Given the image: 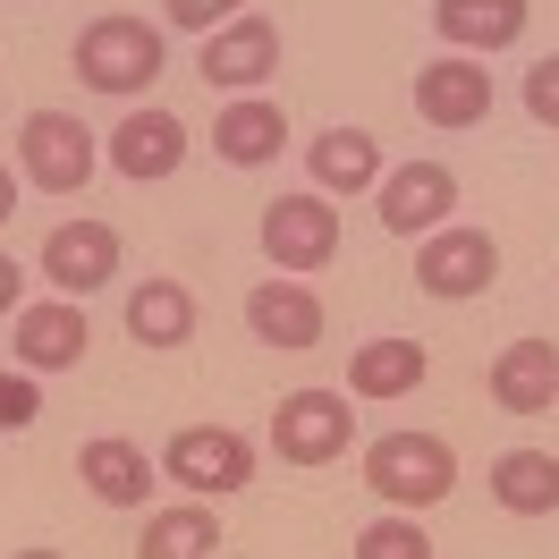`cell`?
Instances as JSON below:
<instances>
[{
  "label": "cell",
  "instance_id": "6da1fadb",
  "mask_svg": "<svg viewBox=\"0 0 559 559\" xmlns=\"http://www.w3.org/2000/svg\"><path fill=\"white\" fill-rule=\"evenodd\" d=\"M365 491L382 500V509H441L457 491V450L441 432H382V441H365Z\"/></svg>",
  "mask_w": 559,
  "mask_h": 559
},
{
  "label": "cell",
  "instance_id": "f1b7e54d",
  "mask_svg": "<svg viewBox=\"0 0 559 559\" xmlns=\"http://www.w3.org/2000/svg\"><path fill=\"white\" fill-rule=\"evenodd\" d=\"M9 212H17V170L0 162V221H9Z\"/></svg>",
  "mask_w": 559,
  "mask_h": 559
},
{
  "label": "cell",
  "instance_id": "2e32d148",
  "mask_svg": "<svg viewBox=\"0 0 559 559\" xmlns=\"http://www.w3.org/2000/svg\"><path fill=\"white\" fill-rule=\"evenodd\" d=\"M525 0H432V35L466 51V60H491V51H509L525 35Z\"/></svg>",
  "mask_w": 559,
  "mask_h": 559
},
{
  "label": "cell",
  "instance_id": "ffe728a7",
  "mask_svg": "<svg viewBox=\"0 0 559 559\" xmlns=\"http://www.w3.org/2000/svg\"><path fill=\"white\" fill-rule=\"evenodd\" d=\"M128 340H136V348H187V340H195L187 280H136V288H128Z\"/></svg>",
  "mask_w": 559,
  "mask_h": 559
},
{
  "label": "cell",
  "instance_id": "83f0119b",
  "mask_svg": "<svg viewBox=\"0 0 559 559\" xmlns=\"http://www.w3.org/2000/svg\"><path fill=\"white\" fill-rule=\"evenodd\" d=\"M26 306V272H17V254H0V322Z\"/></svg>",
  "mask_w": 559,
  "mask_h": 559
},
{
  "label": "cell",
  "instance_id": "5b68a950",
  "mask_svg": "<svg viewBox=\"0 0 559 559\" xmlns=\"http://www.w3.org/2000/svg\"><path fill=\"white\" fill-rule=\"evenodd\" d=\"M263 254H272V272H288V280L331 272V263H340V212H331V195L306 187V195L263 204Z\"/></svg>",
  "mask_w": 559,
  "mask_h": 559
},
{
  "label": "cell",
  "instance_id": "7a4b0ae2",
  "mask_svg": "<svg viewBox=\"0 0 559 559\" xmlns=\"http://www.w3.org/2000/svg\"><path fill=\"white\" fill-rule=\"evenodd\" d=\"M162 60H170L162 26H144L128 9H103V17L76 35V76H85L94 94H144V85L162 76Z\"/></svg>",
  "mask_w": 559,
  "mask_h": 559
},
{
  "label": "cell",
  "instance_id": "ac0fdd59",
  "mask_svg": "<svg viewBox=\"0 0 559 559\" xmlns=\"http://www.w3.org/2000/svg\"><path fill=\"white\" fill-rule=\"evenodd\" d=\"M280 144H288V110L263 103V94H238V103L212 119V153H221L229 170H263Z\"/></svg>",
  "mask_w": 559,
  "mask_h": 559
},
{
  "label": "cell",
  "instance_id": "9a60e30c",
  "mask_svg": "<svg viewBox=\"0 0 559 559\" xmlns=\"http://www.w3.org/2000/svg\"><path fill=\"white\" fill-rule=\"evenodd\" d=\"M491 407L500 416H551V399H559V348L551 340H509V348L491 356Z\"/></svg>",
  "mask_w": 559,
  "mask_h": 559
},
{
  "label": "cell",
  "instance_id": "52a82bcc",
  "mask_svg": "<svg viewBox=\"0 0 559 559\" xmlns=\"http://www.w3.org/2000/svg\"><path fill=\"white\" fill-rule=\"evenodd\" d=\"M491 280H500V246H491V229L441 221V229L416 246V288H424V297H441V306H466V297H484Z\"/></svg>",
  "mask_w": 559,
  "mask_h": 559
},
{
  "label": "cell",
  "instance_id": "d4e9b609",
  "mask_svg": "<svg viewBox=\"0 0 559 559\" xmlns=\"http://www.w3.org/2000/svg\"><path fill=\"white\" fill-rule=\"evenodd\" d=\"M26 424H43V382L17 365V373H0V432H26Z\"/></svg>",
  "mask_w": 559,
  "mask_h": 559
},
{
  "label": "cell",
  "instance_id": "484cf974",
  "mask_svg": "<svg viewBox=\"0 0 559 559\" xmlns=\"http://www.w3.org/2000/svg\"><path fill=\"white\" fill-rule=\"evenodd\" d=\"M525 110H534V128H559V51L525 69Z\"/></svg>",
  "mask_w": 559,
  "mask_h": 559
},
{
  "label": "cell",
  "instance_id": "7c38bea8",
  "mask_svg": "<svg viewBox=\"0 0 559 559\" xmlns=\"http://www.w3.org/2000/svg\"><path fill=\"white\" fill-rule=\"evenodd\" d=\"M119 178H136V187H153V178H170L178 162H187V119L178 110H162V103H144V110H128L119 128H110V153H103Z\"/></svg>",
  "mask_w": 559,
  "mask_h": 559
},
{
  "label": "cell",
  "instance_id": "7402d4cb",
  "mask_svg": "<svg viewBox=\"0 0 559 559\" xmlns=\"http://www.w3.org/2000/svg\"><path fill=\"white\" fill-rule=\"evenodd\" d=\"M424 373H432L424 340H365L348 356V399H407Z\"/></svg>",
  "mask_w": 559,
  "mask_h": 559
},
{
  "label": "cell",
  "instance_id": "9c48e42d",
  "mask_svg": "<svg viewBox=\"0 0 559 559\" xmlns=\"http://www.w3.org/2000/svg\"><path fill=\"white\" fill-rule=\"evenodd\" d=\"M43 280H51V297H94L119 280V229L110 221H60L51 238H43Z\"/></svg>",
  "mask_w": 559,
  "mask_h": 559
},
{
  "label": "cell",
  "instance_id": "277c9868",
  "mask_svg": "<svg viewBox=\"0 0 559 559\" xmlns=\"http://www.w3.org/2000/svg\"><path fill=\"white\" fill-rule=\"evenodd\" d=\"M162 475L187 500H229V491L254 484V441H246L238 424H187V432H170V450H162Z\"/></svg>",
  "mask_w": 559,
  "mask_h": 559
},
{
  "label": "cell",
  "instance_id": "ba28073f",
  "mask_svg": "<svg viewBox=\"0 0 559 559\" xmlns=\"http://www.w3.org/2000/svg\"><path fill=\"white\" fill-rule=\"evenodd\" d=\"M373 204H382L390 238H432V229L457 212V170L450 162H399V170H382Z\"/></svg>",
  "mask_w": 559,
  "mask_h": 559
},
{
  "label": "cell",
  "instance_id": "4fadbf2b",
  "mask_svg": "<svg viewBox=\"0 0 559 559\" xmlns=\"http://www.w3.org/2000/svg\"><path fill=\"white\" fill-rule=\"evenodd\" d=\"M246 331L263 340V348H280V356H306L322 340V297L306 288V280H254L246 288Z\"/></svg>",
  "mask_w": 559,
  "mask_h": 559
},
{
  "label": "cell",
  "instance_id": "d6986e66",
  "mask_svg": "<svg viewBox=\"0 0 559 559\" xmlns=\"http://www.w3.org/2000/svg\"><path fill=\"white\" fill-rule=\"evenodd\" d=\"M306 170H314L322 195H365V187H382V144L365 128H322L306 144Z\"/></svg>",
  "mask_w": 559,
  "mask_h": 559
},
{
  "label": "cell",
  "instance_id": "8992f818",
  "mask_svg": "<svg viewBox=\"0 0 559 559\" xmlns=\"http://www.w3.org/2000/svg\"><path fill=\"white\" fill-rule=\"evenodd\" d=\"M356 441V416H348V390H288L272 407V450L280 466H340Z\"/></svg>",
  "mask_w": 559,
  "mask_h": 559
},
{
  "label": "cell",
  "instance_id": "e0dca14e",
  "mask_svg": "<svg viewBox=\"0 0 559 559\" xmlns=\"http://www.w3.org/2000/svg\"><path fill=\"white\" fill-rule=\"evenodd\" d=\"M76 484L94 491L103 509H144V491H153V457H144V441H128V432H103V441L76 450Z\"/></svg>",
  "mask_w": 559,
  "mask_h": 559
},
{
  "label": "cell",
  "instance_id": "5bb4252c",
  "mask_svg": "<svg viewBox=\"0 0 559 559\" xmlns=\"http://www.w3.org/2000/svg\"><path fill=\"white\" fill-rule=\"evenodd\" d=\"M9 331H17V365H26V373H69L76 356L94 348V331H85V314H76V297H35V306L9 314Z\"/></svg>",
  "mask_w": 559,
  "mask_h": 559
},
{
  "label": "cell",
  "instance_id": "603a6c76",
  "mask_svg": "<svg viewBox=\"0 0 559 559\" xmlns=\"http://www.w3.org/2000/svg\"><path fill=\"white\" fill-rule=\"evenodd\" d=\"M221 551V518L204 500H178V509H153L136 534V559H212Z\"/></svg>",
  "mask_w": 559,
  "mask_h": 559
},
{
  "label": "cell",
  "instance_id": "44dd1931",
  "mask_svg": "<svg viewBox=\"0 0 559 559\" xmlns=\"http://www.w3.org/2000/svg\"><path fill=\"white\" fill-rule=\"evenodd\" d=\"M491 500L509 518H559V457L551 450H500L491 457Z\"/></svg>",
  "mask_w": 559,
  "mask_h": 559
},
{
  "label": "cell",
  "instance_id": "4316f807",
  "mask_svg": "<svg viewBox=\"0 0 559 559\" xmlns=\"http://www.w3.org/2000/svg\"><path fill=\"white\" fill-rule=\"evenodd\" d=\"M170 9V26H187V35H212V26H229L246 0H162Z\"/></svg>",
  "mask_w": 559,
  "mask_h": 559
},
{
  "label": "cell",
  "instance_id": "8fae6325",
  "mask_svg": "<svg viewBox=\"0 0 559 559\" xmlns=\"http://www.w3.org/2000/svg\"><path fill=\"white\" fill-rule=\"evenodd\" d=\"M416 119H424V128H484V119H491L484 60H466V51L424 60V69H416Z\"/></svg>",
  "mask_w": 559,
  "mask_h": 559
},
{
  "label": "cell",
  "instance_id": "f546056e",
  "mask_svg": "<svg viewBox=\"0 0 559 559\" xmlns=\"http://www.w3.org/2000/svg\"><path fill=\"white\" fill-rule=\"evenodd\" d=\"M9 559H60V551H9Z\"/></svg>",
  "mask_w": 559,
  "mask_h": 559
},
{
  "label": "cell",
  "instance_id": "3957f363",
  "mask_svg": "<svg viewBox=\"0 0 559 559\" xmlns=\"http://www.w3.org/2000/svg\"><path fill=\"white\" fill-rule=\"evenodd\" d=\"M103 170V136L69 119V110H26V128H17V178L43 187V195H76L85 178Z\"/></svg>",
  "mask_w": 559,
  "mask_h": 559
},
{
  "label": "cell",
  "instance_id": "30bf717a",
  "mask_svg": "<svg viewBox=\"0 0 559 559\" xmlns=\"http://www.w3.org/2000/svg\"><path fill=\"white\" fill-rule=\"evenodd\" d=\"M195 76H204V85H238V94H254L263 76H280V26L263 17V9H238L229 26H212V35H204Z\"/></svg>",
  "mask_w": 559,
  "mask_h": 559
},
{
  "label": "cell",
  "instance_id": "cb8c5ba5",
  "mask_svg": "<svg viewBox=\"0 0 559 559\" xmlns=\"http://www.w3.org/2000/svg\"><path fill=\"white\" fill-rule=\"evenodd\" d=\"M356 559H432V534H424V518H407V509H382V518L356 534Z\"/></svg>",
  "mask_w": 559,
  "mask_h": 559
}]
</instances>
